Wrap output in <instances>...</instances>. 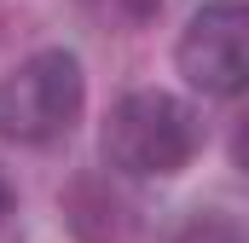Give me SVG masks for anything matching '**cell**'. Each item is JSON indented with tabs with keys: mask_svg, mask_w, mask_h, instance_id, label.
Instances as JSON below:
<instances>
[{
	"mask_svg": "<svg viewBox=\"0 0 249 243\" xmlns=\"http://www.w3.org/2000/svg\"><path fill=\"white\" fill-rule=\"evenodd\" d=\"M197 151V116L168 93H127L105 122V162L133 180H168Z\"/></svg>",
	"mask_w": 249,
	"mask_h": 243,
	"instance_id": "6da1fadb",
	"label": "cell"
},
{
	"mask_svg": "<svg viewBox=\"0 0 249 243\" xmlns=\"http://www.w3.org/2000/svg\"><path fill=\"white\" fill-rule=\"evenodd\" d=\"M81 116V64L70 52H35L0 87V133L18 145H53Z\"/></svg>",
	"mask_w": 249,
	"mask_h": 243,
	"instance_id": "7a4b0ae2",
	"label": "cell"
},
{
	"mask_svg": "<svg viewBox=\"0 0 249 243\" xmlns=\"http://www.w3.org/2000/svg\"><path fill=\"white\" fill-rule=\"evenodd\" d=\"M180 75L209 99L249 93V0H209L180 35Z\"/></svg>",
	"mask_w": 249,
	"mask_h": 243,
	"instance_id": "3957f363",
	"label": "cell"
},
{
	"mask_svg": "<svg viewBox=\"0 0 249 243\" xmlns=\"http://www.w3.org/2000/svg\"><path fill=\"white\" fill-rule=\"evenodd\" d=\"M64 220L81 243H127L133 238V203H127L105 174H81L64 191Z\"/></svg>",
	"mask_w": 249,
	"mask_h": 243,
	"instance_id": "277c9868",
	"label": "cell"
},
{
	"mask_svg": "<svg viewBox=\"0 0 249 243\" xmlns=\"http://www.w3.org/2000/svg\"><path fill=\"white\" fill-rule=\"evenodd\" d=\"M168 243H249L244 220H232V214H220V208H197L180 220V232Z\"/></svg>",
	"mask_w": 249,
	"mask_h": 243,
	"instance_id": "5b68a950",
	"label": "cell"
},
{
	"mask_svg": "<svg viewBox=\"0 0 249 243\" xmlns=\"http://www.w3.org/2000/svg\"><path fill=\"white\" fill-rule=\"evenodd\" d=\"M93 23H110V29H139L162 12V0H81Z\"/></svg>",
	"mask_w": 249,
	"mask_h": 243,
	"instance_id": "8992f818",
	"label": "cell"
},
{
	"mask_svg": "<svg viewBox=\"0 0 249 243\" xmlns=\"http://www.w3.org/2000/svg\"><path fill=\"white\" fill-rule=\"evenodd\" d=\"M232 162H238V174L249 180V122L238 127V133H232Z\"/></svg>",
	"mask_w": 249,
	"mask_h": 243,
	"instance_id": "52a82bcc",
	"label": "cell"
},
{
	"mask_svg": "<svg viewBox=\"0 0 249 243\" xmlns=\"http://www.w3.org/2000/svg\"><path fill=\"white\" fill-rule=\"evenodd\" d=\"M6 220H12V185L0 180V232H6Z\"/></svg>",
	"mask_w": 249,
	"mask_h": 243,
	"instance_id": "ba28073f",
	"label": "cell"
}]
</instances>
